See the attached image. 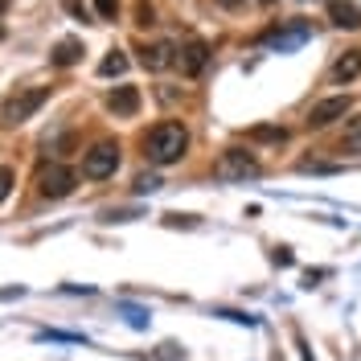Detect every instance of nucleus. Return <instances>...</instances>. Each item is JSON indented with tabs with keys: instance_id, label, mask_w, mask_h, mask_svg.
<instances>
[{
	"instance_id": "nucleus-1",
	"label": "nucleus",
	"mask_w": 361,
	"mask_h": 361,
	"mask_svg": "<svg viewBox=\"0 0 361 361\" xmlns=\"http://www.w3.org/2000/svg\"><path fill=\"white\" fill-rule=\"evenodd\" d=\"M189 152V132H185V123H173V119H164L157 123L152 132L144 135V157L152 160V164H177L180 157Z\"/></svg>"
},
{
	"instance_id": "nucleus-2",
	"label": "nucleus",
	"mask_w": 361,
	"mask_h": 361,
	"mask_svg": "<svg viewBox=\"0 0 361 361\" xmlns=\"http://www.w3.org/2000/svg\"><path fill=\"white\" fill-rule=\"evenodd\" d=\"M45 99H49V87L13 90V94L4 99V107H0V123H4V128H17V123H25V119H33V115L42 111Z\"/></svg>"
},
{
	"instance_id": "nucleus-3",
	"label": "nucleus",
	"mask_w": 361,
	"mask_h": 361,
	"mask_svg": "<svg viewBox=\"0 0 361 361\" xmlns=\"http://www.w3.org/2000/svg\"><path fill=\"white\" fill-rule=\"evenodd\" d=\"M115 169H119V144H111V140H99V144H90V152H82V173L90 180L115 177Z\"/></svg>"
},
{
	"instance_id": "nucleus-4",
	"label": "nucleus",
	"mask_w": 361,
	"mask_h": 361,
	"mask_svg": "<svg viewBox=\"0 0 361 361\" xmlns=\"http://www.w3.org/2000/svg\"><path fill=\"white\" fill-rule=\"evenodd\" d=\"M74 185H78V177H74V169H66V164H49V169L37 173V193L49 197V202L70 197V193H74Z\"/></svg>"
},
{
	"instance_id": "nucleus-5",
	"label": "nucleus",
	"mask_w": 361,
	"mask_h": 361,
	"mask_svg": "<svg viewBox=\"0 0 361 361\" xmlns=\"http://www.w3.org/2000/svg\"><path fill=\"white\" fill-rule=\"evenodd\" d=\"M312 37V25L304 21V17H292L288 25H275V29H267L259 42L271 45V49H295V45H304Z\"/></svg>"
},
{
	"instance_id": "nucleus-6",
	"label": "nucleus",
	"mask_w": 361,
	"mask_h": 361,
	"mask_svg": "<svg viewBox=\"0 0 361 361\" xmlns=\"http://www.w3.org/2000/svg\"><path fill=\"white\" fill-rule=\"evenodd\" d=\"M214 173L222 180H247L259 173V160L250 157V152H243V148H226L222 157H218V164H214Z\"/></svg>"
},
{
	"instance_id": "nucleus-7",
	"label": "nucleus",
	"mask_w": 361,
	"mask_h": 361,
	"mask_svg": "<svg viewBox=\"0 0 361 361\" xmlns=\"http://www.w3.org/2000/svg\"><path fill=\"white\" fill-rule=\"evenodd\" d=\"M349 107H353V103H349V94H333V99H320L312 111H308V119H304V123H308V128H329V123L345 119V115H349Z\"/></svg>"
},
{
	"instance_id": "nucleus-8",
	"label": "nucleus",
	"mask_w": 361,
	"mask_h": 361,
	"mask_svg": "<svg viewBox=\"0 0 361 361\" xmlns=\"http://www.w3.org/2000/svg\"><path fill=\"white\" fill-rule=\"evenodd\" d=\"M205 62H209V45H205L202 37L185 42V49L177 54V66H180V74H189V78H197V74L205 70Z\"/></svg>"
},
{
	"instance_id": "nucleus-9",
	"label": "nucleus",
	"mask_w": 361,
	"mask_h": 361,
	"mask_svg": "<svg viewBox=\"0 0 361 361\" xmlns=\"http://www.w3.org/2000/svg\"><path fill=\"white\" fill-rule=\"evenodd\" d=\"M107 111L119 115V119H132L140 111V87H115L107 94Z\"/></svg>"
},
{
	"instance_id": "nucleus-10",
	"label": "nucleus",
	"mask_w": 361,
	"mask_h": 361,
	"mask_svg": "<svg viewBox=\"0 0 361 361\" xmlns=\"http://www.w3.org/2000/svg\"><path fill=\"white\" fill-rule=\"evenodd\" d=\"M140 62H144L148 70H164V66H173V62H177V45H173V42L144 45V49H140Z\"/></svg>"
},
{
	"instance_id": "nucleus-11",
	"label": "nucleus",
	"mask_w": 361,
	"mask_h": 361,
	"mask_svg": "<svg viewBox=\"0 0 361 361\" xmlns=\"http://www.w3.org/2000/svg\"><path fill=\"white\" fill-rule=\"evenodd\" d=\"M329 17L337 29H361V8L353 0H329Z\"/></svg>"
},
{
	"instance_id": "nucleus-12",
	"label": "nucleus",
	"mask_w": 361,
	"mask_h": 361,
	"mask_svg": "<svg viewBox=\"0 0 361 361\" xmlns=\"http://www.w3.org/2000/svg\"><path fill=\"white\" fill-rule=\"evenodd\" d=\"M329 78L333 82H357L361 78V49H349L345 58H337L333 70H329Z\"/></svg>"
},
{
	"instance_id": "nucleus-13",
	"label": "nucleus",
	"mask_w": 361,
	"mask_h": 361,
	"mask_svg": "<svg viewBox=\"0 0 361 361\" xmlns=\"http://www.w3.org/2000/svg\"><path fill=\"white\" fill-rule=\"evenodd\" d=\"M78 58H82V42H78V37L58 42V45H54V54H49V62H54V66H74Z\"/></svg>"
},
{
	"instance_id": "nucleus-14",
	"label": "nucleus",
	"mask_w": 361,
	"mask_h": 361,
	"mask_svg": "<svg viewBox=\"0 0 361 361\" xmlns=\"http://www.w3.org/2000/svg\"><path fill=\"white\" fill-rule=\"evenodd\" d=\"M247 140H255V144H283V140H288V132H283V128H271V123H263V128H250Z\"/></svg>"
},
{
	"instance_id": "nucleus-15",
	"label": "nucleus",
	"mask_w": 361,
	"mask_h": 361,
	"mask_svg": "<svg viewBox=\"0 0 361 361\" xmlns=\"http://www.w3.org/2000/svg\"><path fill=\"white\" fill-rule=\"evenodd\" d=\"M123 70H128V58H123L119 49H111V54L99 62V74H103V78H111V74H123Z\"/></svg>"
},
{
	"instance_id": "nucleus-16",
	"label": "nucleus",
	"mask_w": 361,
	"mask_h": 361,
	"mask_svg": "<svg viewBox=\"0 0 361 361\" xmlns=\"http://www.w3.org/2000/svg\"><path fill=\"white\" fill-rule=\"evenodd\" d=\"M341 148H345V152H361V115L349 119V128H345V135H341Z\"/></svg>"
},
{
	"instance_id": "nucleus-17",
	"label": "nucleus",
	"mask_w": 361,
	"mask_h": 361,
	"mask_svg": "<svg viewBox=\"0 0 361 361\" xmlns=\"http://www.w3.org/2000/svg\"><path fill=\"white\" fill-rule=\"evenodd\" d=\"M13 185H17V173H13L8 164H0V202H4L8 193H13Z\"/></svg>"
},
{
	"instance_id": "nucleus-18",
	"label": "nucleus",
	"mask_w": 361,
	"mask_h": 361,
	"mask_svg": "<svg viewBox=\"0 0 361 361\" xmlns=\"http://www.w3.org/2000/svg\"><path fill=\"white\" fill-rule=\"evenodd\" d=\"M94 13H99L103 21H115V17H119V0H94Z\"/></svg>"
},
{
	"instance_id": "nucleus-19",
	"label": "nucleus",
	"mask_w": 361,
	"mask_h": 361,
	"mask_svg": "<svg viewBox=\"0 0 361 361\" xmlns=\"http://www.w3.org/2000/svg\"><path fill=\"white\" fill-rule=\"evenodd\" d=\"M135 25H157V13H152V4H135Z\"/></svg>"
},
{
	"instance_id": "nucleus-20",
	"label": "nucleus",
	"mask_w": 361,
	"mask_h": 361,
	"mask_svg": "<svg viewBox=\"0 0 361 361\" xmlns=\"http://www.w3.org/2000/svg\"><path fill=\"white\" fill-rule=\"evenodd\" d=\"M157 185H160L157 177H140V180H135V189H140V193H152V189H157Z\"/></svg>"
},
{
	"instance_id": "nucleus-21",
	"label": "nucleus",
	"mask_w": 361,
	"mask_h": 361,
	"mask_svg": "<svg viewBox=\"0 0 361 361\" xmlns=\"http://www.w3.org/2000/svg\"><path fill=\"white\" fill-rule=\"evenodd\" d=\"M222 4H230V8H234V4H247V0H222Z\"/></svg>"
},
{
	"instance_id": "nucleus-22",
	"label": "nucleus",
	"mask_w": 361,
	"mask_h": 361,
	"mask_svg": "<svg viewBox=\"0 0 361 361\" xmlns=\"http://www.w3.org/2000/svg\"><path fill=\"white\" fill-rule=\"evenodd\" d=\"M4 8H8V0H0V13H4Z\"/></svg>"
},
{
	"instance_id": "nucleus-23",
	"label": "nucleus",
	"mask_w": 361,
	"mask_h": 361,
	"mask_svg": "<svg viewBox=\"0 0 361 361\" xmlns=\"http://www.w3.org/2000/svg\"><path fill=\"white\" fill-rule=\"evenodd\" d=\"M0 42H4V25H0Z\"/></svg>"
}]
</instances>
